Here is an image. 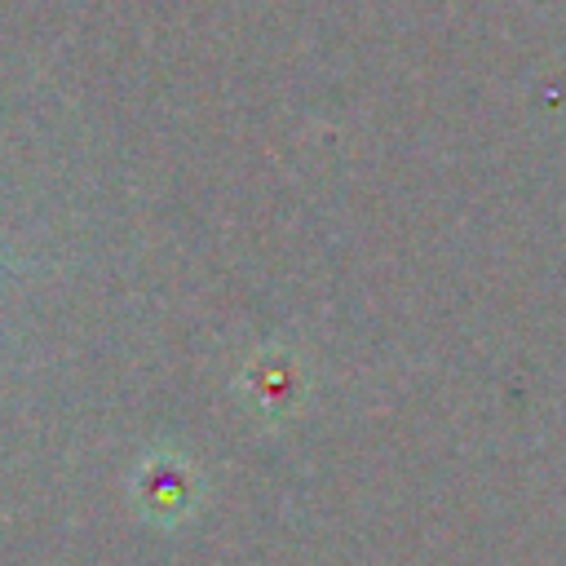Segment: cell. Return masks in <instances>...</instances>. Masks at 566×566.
<instances>
[{"label":"cell","mask_w":566,"mask_h":566,"mask_svg":"<svg viewBox=\"0 0 566 566\" xmlns=\"http://www.w3.org/2000/svg\"><path fill=\"white\" fill-rule=\"evenodd\" d=\"M0 270H9V261H0Z\"/></svg>","instance_id":"obj_2"},{"label":"cell","mask_w":566,"mask_h":566,"mask_svg":"<svg viewBox=\"0 0 566 566\" xmlns=\"http://www.w3.org/2000/svg\"><path fill=\"white\" fill-rule=\"evenodd\" d=\"M142 500L155 517H177L190 500V478L181 473L177 460H155L142 469Z\"/></svg>","instance_id":"obj_1"}]
</instances>
